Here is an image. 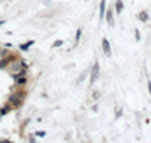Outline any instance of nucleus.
Wrapping results in <instances>:
<instances>
[{"label":"nucleus","mask_w":151,"mask_h":143,"mask_svg":"<svg viewBox=\"0 0 151 143\" xmlns=\"http://www.w3.org/2000/svg\"><path fill=\"white\" fill-rule=\"evenodd\" d=\"M26 83V78H18V84H24Z\"/></svg>","instance_id":"obj_12"},{"label":"nucleus","mask_w":151,"mask_h":143,"mask_svg":"<svg viewBox=\"0 0 151 143\" xmlns=\"http://www.w3.org/2000/svg\"><path fill=\"white\" fill-rule=\"evenodd\" d=\"M80 35H82V29H79V30L76 32V44L79 42V39H80Z\"/></svg>","instance_id":"obj_8"},{"label":"nucleus","mask_w":151,"mask_h":143,"mask_svg":"<svg viewBox=\"0 0 151 143\" xmlns=\"http://www.w3.org/2000/svg\"><path fill=\"white\" fill-rule=\"evenodd\" d=\"M98 69H100V66H98V63H95V65H94V68H92V71H91V83H94L97 80V77H98Z\"/></svg>","instance_id":"obj_2"},{"label":"nucleus","mask_w":151,"mask_h":143,"mask_svg":"<svg viewBox=\"0 0 151 143\" xmlns=\"http://www.w3.org/2000/svg\"><path fill=\"white\" fill-rule=\"evenodd\" d=\"M62 44H64V42H62V41H56V42H54V44H53V45H51V47H53V48H56V47H60V45H62Z\"/></svg>","instance_id":"obj_9"},{"label":"nucleus","mask_w":151,"mask_h":143,"mask_svg":"<svg viewBox=\"0 0 151 143\" xmlns=\"http://www.w3.org/2000/svg\"><path fill=\"white\" fill-rule=\"evenodd\" d=\"M35 136H38V137H44V136H45V133H44V131H38Z\"/></svg>","instance_id":"obj_10"},{"label":"nucleus","mask_w":151,"mask_h":143,"mask_svg":"<svg viewBox=\"0 0 151 143\" xmlns=\"http://www.w3.org/2000/svg\"><path fill=\"white\" fill-rule=\"evenodd\" d=\"M2 24H3V21H0V26H2Z\"/></svg>","instance_id":"obj_15"},{"label":"nucleus","mask_w":151,"mask_h":143,"mask_svg":"<svg viewBox=\"0 0 151 143\" xmlns=\"http://www.w3.org/2000/svg\"><path fill=\"white\" fill-rule=\"evenodd\" d=\"M139 20H142V21H148V15H147V12H140V14H139Z\"/></svg>","instance_id":"obj_6"},{"label":"nucleus","mask_w":151,"mask_h":143,"mask_svg":"<svg viewBox=\"0 0 151 143\" xmlns=\"http://www.w3.org/2000/svg\"><path fill=\"white\" fill-rule=\"evenodd\" d=\"M106 18H107V24H109L110 27H113V14H112V11H107Z\"/></svg>","instance_id":"obj_3"},{"label":"nucleus","mask_w":151,"mask_h":143,"mask_svg":"<svg viewBox=\"0 0 151 143\" xmlns=\"http://www.w3.org/2000/svg\"><path fill=\"white\" fill-rule=\"evenodd\" d=\"M104 8H106V0H101V3H100V20H103V17H104Z\"/></svg>","instance_id":"obj_4"},{"label":"nucleus","mask_w":151,"mask_h":143,"mask_svg":"<svg viewBox=\"0 0 151 143\" xmlns=\"http://www.w3.org/2000/svg\"><path fill=\"white\" fill-rule=\"evenodd\" d=\"M121 11H122V2L121 0H116V12L121 14Z\"/></svg>","instance_id":"obj_5"},{"label":"nucleus","mask_w":151,"mask_h":143,"mask_svg":"<svg viewBox=\"0 0 151 143\" xmlns=\"http://www.w3.org/2000/svg\"><path fill=\"white\" fill-rule=\"evenodd\" d=\"M101 45H103V51H104V54H106L107 57H109V56L112 54V51H110V44H109V41H107V39H103Z\"/></svg>","instance_id":"obj_1"},{"label":"nucleus","mask_w":151,"mask_h":143,"mask_svg":"<svg viewBox=\"0 0 151 143\" xmlns=\"http://www.w3.org/2000/svg\"><path fill=\"white\" fill-rule=\"evenodd\" d=\"M135 38H136V41H140V36H139V32L138 30L135 32Z\"/></svg>","instance_id":"obj_11"},{"label":"nucleus","mask_w":151,"mask_h":143,"mask_svg":"<svg viewBox=\"0 0 151 143\" xmlns=\"http://www.w3.org/2000/svg\"><path fill=\"white\" fill-rule=\"evenodd\" d=\"M148 89H150V95H151V82H148Z\"/></svg>","instance_id":"obj_14"},{"label":"nucleus","mask_w":151,"mask_h":143,"mask_svg":"<svg viewBox=\"0 0 151 143\" xmlns=\"http://www.w3.org/2000/svg\"><path fill=\"white\" fill-rule=\"evenodd\" d=\"M8 110H9V108H8V107H5V108H2V112H0V113L5 114V113H8Z\"/></svg>","instance_id":"obj_13"},{"label":"nucleus","mask_w":151,"mask_h":143,"mask_svg":"<svg viewBox=\"0 0 151 143\" xmlns=\"http://www.w3.org/2000/svg\"><path fill=\"white\" fill-rule=\"evenodd\" d=\"M32 44H33V41H29L27 44H23V45L20 47V48H21V50H27V48H29V47H30Z\"/></svg>","instance_id":"obj_7"}]
</instances>
